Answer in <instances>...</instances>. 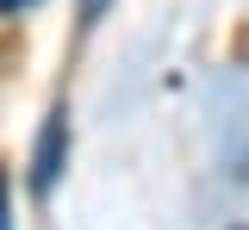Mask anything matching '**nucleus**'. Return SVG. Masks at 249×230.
I'll return each mask as SVG.
<instances>
[{
	"label": "nucleus",
	"instance_id": "20e7f679",
	"mask_svg": "<svg viewBox=\"0 0 249 230\" xmlns=\"http://www.w3.org/2000/svg\"><path fill=\"white\" fill-rule=\"evenodd\" d=\"M100 6H106V0H88V19H93V13H100Z\"/></svg>",
	"mask_w": 249,
	"mask_h": 230
},
{
	"label": "nucleus",
	"instance_id": "f257e3e1",
	"mask_svg": "<svg viewBox=\"0 0 249 230\" xmlns=\"http://www.w3.org/2000/svg\"><path fill=\"white\" fill-rule=\"evenodd\" d=\"M62 143H69V125H62V112L44 118V137H37V156H31V187L37 193H50L62 174Z\"/></svg>",
	"mask_w": 249,
	"mask_h": 230
},
{
	"label": "nucleus",
	"instance_id": "7ed1b4c3",
	"mask_svg": "<svg viewBox=\"0 0 249 230\" xmlns=\"http://www.w3.org/2000/svg\"><path fill=\"white\" fill-rule=\"evenodd\" d=\"M25 6H31V0H0V13H25Z\"/></svg>",
	"mask_w": 249,
	"mask_h": 230
},
{
	"label": "nucleus",
	"instance_id": "f03ea898",
	"mask_svg": "<svg viewBox=\"0 0 249 230\" xmlns=\"http://www.w3.org/2000/svg\"><path fill=\"white\" fill-rule=\"evenodd\" d=\"M13 224V212H6V174H0V230Z\"/></svg>",
	"mask_w": 249,
	"mask_h": 230
}]
</instances>
